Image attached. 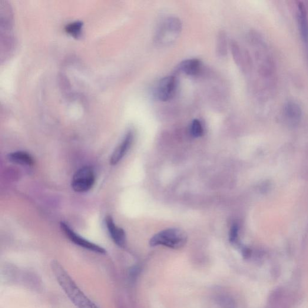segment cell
<instances>
[{"label":"cell","instance_id":"17","mask_svg":"<svg viewBox=\"0 0 308 308\" xmlns=\"http://www.w3.org/2000/svg\"><path fill=\"white\" fill-rule=\"evenodd\" d=\"M238 237V227L236 225H233L231 228L230 234V241L232 243L236 242Z\"/></svg>","mask_w":308,"mask_h":308},{"label":"cell","instance_id":"7","mask_svg":"<svg viewBox=\"0 0 308 308\" xmlns=\"http://www.w3.org/2000/svg\"><path fill=\"white\" fill-rule=\"evenodd\" d=\"M134 135L132 131H129L126 134L122 143L115 149L111 155L110 163L112 165H117L119 161L125 156V154L130 148L133 141Z\"/></svg>","mask_w":308,"mask_h":308},{"label":"cell","instance_id":"11","mask_svg":"<svg viewBox=\"0 0 308 308\" xmlns=\"http://www.w3.org/2000/svg\"><path fill=\"white\" fill-rule=\"evenodd\" d=\"M232 54H233L235 62L239 67L243 69H246V66L249 65V57L244 51L241 50L240 46L236 42L233 41L231 45Z\"/></svg>","mask_w":308,"mask_h":308},{"label":"cell","instance_id":"12","mask_svg":"<svg viewBox=\"0 0 308 308\" xmlns=\"http://www.w3.org/2000/svg\"><path fill=\"white\" fill-rule=\"evenodd\" d=\"M8 160L16 163L22 165H28L31 166L34 163V160L31 155L27 152L18 151L9 154L8 156Z\"/></svg>","mask_w":308,"mask_h":308},{"label":"cell","instance_id":"15","mask_svg":"<svg viewBox=\"0 0 308 308\" xmlns=\"http://www.w3.org/2000/svg\"><path fill=\"white\" fill-rule=\"evenodd\" d=\"M82 23L79 21L72 22L66 26V31L69 35L78 38L81 34Z\"/></svg>","mask_w":308,"mask_h":308},{"label":"cell","instance_id":"16","mask_svg":"<svg viewBox=\"0 0 308 308\" xmlns=\"http://www.w3.org/2000/svg\"><path fill=\"white\" fill-rule=\"evenodd\" d=\"M190 131L194 137H200L203 135L204 129L200 120L194 119L191 124Z\"/></svg>","mask_w":308,"mask_h":308},{"label":"cell","instance_id":"4","mask_svg":"<svg viewBox=\"0 0 308 308\" xmlns=\"http://www.w3.org/2000/svg\"><path fill=\"white\" fill-rule=\"evenodd\" d=\"M95 182V175L91 167L85 166L76 172L72 180L73 189L78 193L90 190Z\"/></svg>","mask_w":308,"mask_h":308},{"label":"cell","instance_id":"2","mask_svg":"<svg viewBox=\"0 0 308 308\" xmlns=\"http://www.w3.org/2000/svg\"><path fill=\"white\" fill-rule=\"evenodd\" d=\"M181 30L180 19L174 16L166 18L158 26L155 35V42L161 46L172 44L180 36Z\"/></svg>","mask_w":308,"mask_h":308},{"label":"cell","instance_id":"9","mask_svg":"<svg viewBox=\"0 0 308 308\" xmlns=\"http://www.w3.org/2000/svg\"><path fill=\"white\" fill-rule=\"evenodd\" d=\"M297 18L300 35L304 44L308 45V18L306 7L302 2L298 3Z\"/></svg>","mask_w":308,"mask_h":308},{"label":"cell","instance_id":"10","mask_svg":"<svg viewBox=\"0 0 308 308\" xmlns=\"http://www.w3.org/2000/svg\"><path fill=\"white\" fill-rule=\"evenodd\" d=\"M202 63L197 59H188L179 65V70L189 76L197 75L200 72Z\"/></svg>","mask_w":308,"mask_h":308},{"label":"cell","instance_id":"8","mask_svg":"<svg viewBox=\"0 0 308 308\" xmlns=\"http://www.w3.org/2000/svg\"><path fill=\"white\" fill-rule=\"evenodd\" d=\"M105 224L112 240L118 246L124 247L126 243V235L124 230L115 225L114 219L110 216L106 217Z\"/></svg>","mask_w":308,"mask_h":308},{"label":"cell","instance_id":"13","mask_svg":"<svg viewBox=\"0 0 308 308\" xmlns=\"http://www.w3.org/2000/svg\"><path fill=\"white\" fill-rule=\"evenodd\" d=\"M284 114L288 119L293 121H297L302 116V111L300 106L296 102L290 101L285 106Z\"/></svg>","mask_w":308,"mask_h":308},{"label":"cell","instance_id":"3","mask_svg":"<svg viewBox=\"0 0 308 308\" xmlns=\"http://www.w3.org/2000/svg\"><path fill=\"white\" fill-rule=\"evenodd\" d=\"M187 236L184 231L170 228L160 232L151 238V246H164L172 249H180L186 244Z\"/></svg>","mask_w":308,"mask_h":308},{"label":"cell","instance_id":"1","mask_svg":"<svg viewBox=\"0 0 308 308\" xmlns=\"http://www.w3.org/2000/svg\"><path fill=\"white\" fill-rule=\"evenodd\" d=\"M53 273L66 295L77 308H98L97 304L86 295L64 268L58 261H52Z\"/></svg>","mask_w":308,"mask_h":308},{"label":"cell","instance_id":"6","mask_svg":"<svg viewBox=\"0 0 308 308\" xmlns=\"http://www.w3.org/2000/svg\"><path fill=\"white\" fill-rule=\"evenodd\" d=\"M61 227L63 231L64 232L66 237L69 238L72 242L81 247L85 248L95 253L105 254V250L104 248L98 246L97 244L90 242L88 240H86L85 238L79 236L77 233L72 230L71 228L68 225L64 222L61 223Z\"/></svg>","mask_w":308,"mask_h":308},{"label":"cell","instance_id":"5","mask_svg":"<svg viewBox=\"0 0 308 308\" xmlns=\"http://www.w3.org/2000/svg\"><path fill=\"white\" fill-rule=\"evenodd\" d=\"M177 88L176 78L174 76H167L159 81L155 91V95L160 101H170L174 97Z\"/></svg>","mask_w":308,"mask_h":308},{"label":"cell","instance_id":"14","mask_svg":"<svg viewBox=\"0 0 308 308\" xmlns=\"http://www.w3.org/2000/svg\"><path fill=\"white\" fill-rule=\"evenodd\" d=\"M216 53L218 57L223 58L228 53V39L226 33L220 31L218 33L216 41Z\"/></svg>","mask_w":308,"mask_h":308}]
</instances>
